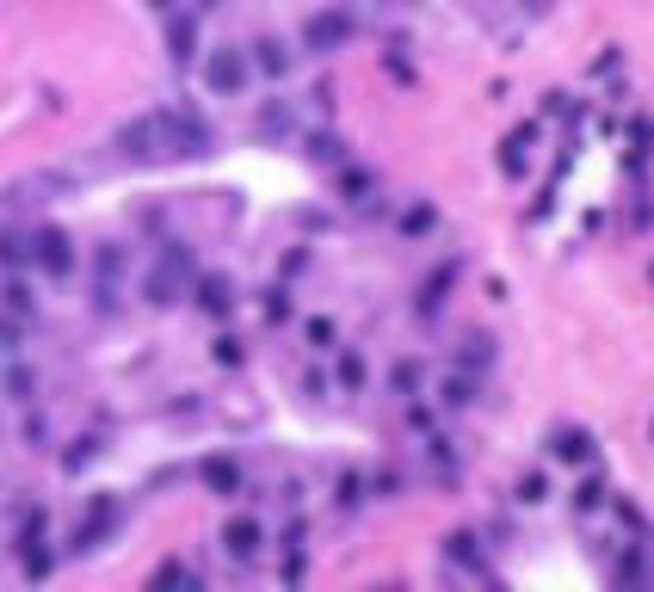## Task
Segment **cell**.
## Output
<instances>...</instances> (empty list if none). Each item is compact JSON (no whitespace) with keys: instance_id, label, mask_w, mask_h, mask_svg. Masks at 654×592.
<instances>
[{"instance_id":"cell-1","label":"cell","mask_w":654,"mask_h":592,"mask_svg":"<svg viewBox=\"0 0 654 592\" xmlns=\"http://www.w3.org/2000/svg\"><path fill=\"white\" fill-rule=\"evenodd\" d=\"M186 278H192V253H186V247H167L155 266L142 272V303H149V309H173Z\"/></svg>"},{"instance_id":"cell-2","label":"cell","mask_w":654,"mask_h":592,"mask_svg":"<svg viewBox=\"0 0 654 592\" xmlns=\"http://www.w3.org/2000/svg\"><path fill=\"white\" fill-rule=\"evenodd\" d=\"M247 81H253V62H247V50H210V62H204V87H210L216 99H235V93H247Z\"/></svg>"},{"instance_id":"cell-3","label":"cell","mask_w":654,"mask_h":592,"mask_svg":"<svg viewBox=\"0 0 654 592\" xmlns=\"http://www.w3.org/2000/svg\"><path fill=\"white\" fill-rule=\"evenodd\" d=\"M161 124H167V155H210V124L198 118L192 105H179V111H161Z\"/></svg>"},{"instance_id":"cell-4","label":"cell","mask_w":654,"mask_h":592,"mask_svg":"<svg viewBox=\"0 0 654 592\" xmlns=\"http://www.w3.org/2000/svg\"><path fill=\"white\" fill-rule=\"evenodd\" d=\"M118 148H124V161H155L167 155V124H161V111H142V118H130L118 130Z\"/></svg>"},{"instance_id":"cell-5","label":"cell","mask_w":654,"mask_h":592,"mask_svg":"<svg viewBox=\"0 0 654 592\" xmlns=\"http://www.w3.org/2000/svg\"><path fill=\"white\" fill-rule=\"evenodd\" d=\"M31 259L44 266V278H68L75 272V241H68L62 229H38L31 235Z\"/></svg>"},{"instance_id":"cell-6","label":"cell","mask_w":654,"mask_h":592,"mask_svg":"<svg viewBox=\"0 0 654 592\" xmlns=\"http://www.w3.org/2000/svg\"><path fill=\"white\" fill-rule=\"evenodd\" d=\"M93 272H99V278H93V309H99V315H112V309H118V272H124V253H118V247H99Z\"/></svg>"},{"instance_id":"cell-7","label":"cell","mask_w":654,"mask_h":592,"mask_svg":"<svg viewBox=\"0 0 654 592\" xmlns=\"http://www.w3.org/2000/svg\"><path fill=\"white\" fill-rule=\"evenodd\" d=\"M346 37H352V19H346V13H315V19L303 25V44H309L315 56H327V50H340Z\"/></svg>"},{"instance_id":"cell-8","label":"cell","mask_w":654,"mask_h":592,"mask_svg":"<svg viewBox=\"0 0 654 592\" xmlns=\"http://www.w3.org/2000/svg\"><path fill=\"white\" fill-rule=\"evenodd\" d=\"M260 543H266L260 518H229V525H223V549L235 555V562H253V555H260Z\"/></svg>"},{"instance_id":"cell-9","label":"cell","mask_w":654,"mask_h":592,"mask_svg":"<svg viewBox=\"0 0 654 592\" xmlns=\"http://www.w3.org/2000/svg\"><path fill=\"white\" fill-rule=\"evenodd\" d=\"M167 56L173 62L198 56V13H167Z\"/></svg>"},{"instance_id":"cell-10","label":"cell","mask_w":654,"mask_h":592,"mask_svg":"<svg viewBox=\"0 0 654 592\" xmlns=\"http://www.w3.org/2000/svg\"><path fill=\"white\" fill-rule=\"evenodd\" d=\"M198 481H204L210 494L229 500V494H241V463H235V457H204V463H198Z\"/></svg>"},{"instance_id":"cell-11","label":"cell","mask_w":654,"mask_h":592,"mask_svg":"<svg viewBox=\"0 0 654 592\" xmlns=\"http://www.w3.org/2000/svg\"><path fill=\"white\" fill-rule=\"evenodd\" d=\"M247 62L260 74H272V81H284V74H290V44H284V37H260V44L247 50Z\"/></svg>"},{"instance_id":"cell-12","label":"cell","mask_w":654,"mask_h":592,"mask_svg":"<svg viewBox=\"0 0 654 592\" xmlns=\"http://www.w3.org/2000/svg\"><path fill=\"white\" fill-rule=\"evenodd\" d=\"M118 525V500H93V512H87V525L75 531V549H93L105 531H112Z\"/></svg>"},{"instance_id":"cell-13","label":"cell","mask_w":654,"mask_h":592,"mask_svg":"<svg viewBox=\"0 0 654 592\" xmlns=\"http://www.w3.org/2000/svg\"><path fill=\"white\" fill-rule=\"evenodd\" d=\"M198 309L204 315H229L235 309V284L229 278H198Z\"/></svg>"},{"instance_id":"cell-14","label":"cell","mask_w":654,"mask_h":592,"mask_svg":"<svg viewBox=\"0 0 654 592\" xmlns=\"http://www.w3.org/2000/svg\"><path fill=\"white\" fill-rule=\"evenodd\" d=\"M0 389H7L13 401H31V395H38V370H31V364H7V377H0Z\"/></svg>"},{"instance_id":"cell-15","label":"cell","mask_w":654,"mask_h":592,"mask_svg":"<svg viewBox=\"0 0 654 592\" xmlns=\"http://www.w3.org/2000/svg\"><path fill=\"white\" fill-rule=\"evenodd\" d=\"M451 278H457V266H439V272H432V278L420 284V315H432V309L445 303V290H451Z\"/></svg>"},{"instance_id":"cell-16","label":"cell","mask_w":654,"mask_h":592,"mask_svg":"<svg viewBox=\"0 0 654 592\" xmlns=\"http://www.w3.org/2000/svg\"><path fill=\"white\" fill-rule=\"evenodd\" d=\"M439 395H445V407H469V401L482 395V383L469 377V370H457V377H445V389H439Z\"/></svg>"},{"instance_id":"cell-17","label":"cell","mask_w":654,"mask_h":592,"mask_svg":"<svg viewBox=\"0 0 654 592\" xmlns=\"http://www.w3.org/2000/svg\"><path fill=\"white\" fill-rule=\"evenodd\" d=\"M556 457L562 463H587L593 457V438L587 432H556Z\"/></svg>"},{"instance_id":"cell-18","label":"cell","mask_w":654,"mask_h":592,"mask_svg":"<svg viewBox=\"0 0 654 592\" xmlns=\"http://www.w3.org/2000/svg\"><path fill=\"white\" fill-rule=\"evenodd\" d=\"M0 303H7V315H31V309H38V296H31V284H25V278H7Z\"/></svg>"},{"instance_id":"cell-19","label":"cell","mask_w":654,"mask_h":592,"mask_svg":"<svg viewBox=\"0 0 654 592\" xmlns=\"http://www.w3.org/2000/svg\"><path fill=\"white\" fill-rule=\"evenodd\" d=\"M0 266H7V272L31 266V235H0Z\"/></svg>"},{"instance_id":"cell-20","label":"cell","mask_w":654,"mask_h":592,"mask_svg":"<svg viewBox=\"0 0 654 592\" xmlns=\"http://www.w3.org/2000/svg\"><path fill=\"white\" fill-rule=\"evenodd\" d=\"M93 457H99V438H75V451L62 457V469H68V475H81V469H87Z\"/></svg>"},{"instance_id":"cell-21","label":"cell","mask_w":654,"mask_h":592,"mask_svg":"<svg viewBox=\"0 0 654 592\" xmlns=\"http://www.w3.org/2000/svg\"><path fill=\"white\" fill-rule=\"evenodd\" d=\"M494 358V340H463V370H482Z\"/></svg>"},{"instance_id":"cell-22","label":"cell","mask_w":654,"mask_h":592,"mask_svg":"<svg viewBox=\"0 0 654 592\" xmlns=\"http://www.w3.org/2000/svg\"><path fill=\"white\" fill-rule=\"evenodd\" d=\"M340 383H346V389L365 383V358H358V352H340Z\"/></svg>"},{"instance_id":"cell-23","label":"cell","mask_w":654,"mask_h":592,"mask_svg":"<svg viewBox=\"0 0 654 592\" xmlns=\"http://www.w3.org/2000/svg\"><path fill=\"white\" fill-rule=\"evenodd\" d=\"M445 555H451V562H476L482 549H476V537H469V531H457V537L445 543Z\"/></svg>"},{"instance_id":"cell-24","label":"cell","mask_w":654,"mask_h":592,"mask_svg":"<svg viewBox=\"0 0 654 592\" xmlns=\"http://www.w3.org/2000/svg\"><path fill=\"white\" fill-rule=\"evenodd\" d=\"M303 333H309V346H321V352H334V321H309Z\"/></svg>"},{"instance_id":"cell-25","label":"cell","mask_w":654,"mask_h":592,"mask_svg":"<svg viewBox=\"0 0 654 592\" xmlns=\"http://www.w3.org/2000/svg\"><path fill=\"white\" fill-rule=\"evenodd\" d=\"M519 500H525V506H537V500H550V488H543V475H525V481H519Z\"/></svg>"},{"instance_id":"cell-26","label":"cell","mask_w":654,"mask_h":592,"mask_svg":"<svg viewBox=\"0 0 654 592\" xmlns=\"http://www.w3.org/2000/svg\"><path fill=\"white\" fill-rule=\"evenodd\" d=\"M309 155H315V161H340V142H334V136H315Z\"/></svg>"},{"instance_id":"cell-27","label":"cell","mask_w":654,"mask_h":592,"mask_svg":"<svg viewBox=\"0 0 654 592\" xmlns=\"http://www.w3.org/2000/svg\"><path fill=\"white\" fill-rule=\"evenodd\" d=\"M599 500H605V488H599V481H587V488H580V494H574V506H580V512H593Z\"/></svg>"},{"instance_id":"cell-28","label":"cell","mask_w":654,"mask_h":592,"mask_svg":"<svg viewBox=\"0 0 654 592\" xmlns=\"http://www.w3.org/2000/svg\"><path fill=\"white\" fill-rule=\"evenodd\" d=\"M402 229H408V235H420V229H432V210H426V204H414V210H408V222H402Z\"/></svg>"},{"instance_id":"cell-29","label":"cell","mask_w":654,"mask_h":592,"mask_svg":"<svg viewBox=\"0 0 654 592\" xmlns=\"http://www.w3.org/2000/svg\"><path fill=\"white\" fill-rule=\"evenodd\" d=\"M216 364H241V340H229V333H223V340H216Z\"/></svg>"},{"instance_id":"cell-30","label":"cell","mask_w":654,"mask_h":592,"mask_svg":"<svg viewBox=\"0 0 654 592\" xmlns=\"http://www.w3.org/2000/svg\"><path fill=\"white\" fill-rule=\"evenodd\" d=\"M260 130H290V111H284V105H266V118H260Z\"/></svg>"},{"instance_id":"cell-31","label":"cell","mask_w":654,"mask_h":592,"mask_svg":"<svg viewBox=\"0 0 654 592\" xmlns=\"http://www.w3.org/2000/svg\"><path fill=\"white\" fill-rule=\"evenodd\" d=\"M414 377H420L414 364H395V389H402V395H414Z\"/></svg>"},{"instance_id":"cell-32","label":"cell","mask_w":654,"mask_h":592,"mask_svg":"<svg viewBox=\"0 0 654 592\" xmlns=\"http://www.w3.org/2000/svg\"><path fill=\"white\" fill-rule=\"evenodd\" d=\"M210 7H223V0H198V13H210Z\"/></svg>"},{"instance_id":"cell-33","label":"cell","mask_w":654,"mask_h":592,"mask_svg":"<svg viewBox=\"0 0 654 592\" xmlns=\"http://www.w3.org/2000/svg\"><path fill=\"white\" fill-rule=\"evenodd\" d=\"M155 7H173V0H155Z\"/></svg>"}]
</instances>
